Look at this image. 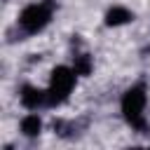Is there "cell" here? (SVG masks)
I'll return each mask as SVG.
<instances>
[{
    "label": "cell",
    "mask_w": 150,
    "mask_h": 150,
    "mask_svg": "<svg viewBox=\"0 0 150 150\" xmlns=\"http://www.w3.org/2000/svg\"><path fill=\"white\" fill-rule=\"evenodd\" d=\"M145 103H148V94H145V87L143 84H134V87H129L122 94V101H120L122 117L136 131H145L148 129V122H145Z\"/></svg>",
    "instance_id": "obj_1"
},
{
    "label": "cell",
    "mask_w": 150,
    "mask_h": 150,
    "mask_svg": "<svg viewBox=\"0 0 150 150\" xmlns=\"http://www.w3.org/2000/svg\"><path fill=\"white\" fill-rule=\"evenodd\" d=\"M75 68L68 66H56L49 77V89H47V105H61L68 101L73 87H75Z\"/></svg>",
    "instance_id": "obj_2"
},
{
    "label": "cell",
    "mask_w": 150,
    "mask_h": 150,
    "mask_svg": "<svg viewBox=\"0 0 150 150\" xmlns=\"http://www.w3.org/2000/svg\"><path fill=\"white\" fill-rule=\"evenodd\" d=\"M52 12H54V2L45 0V2H35L21 9L19 14V26L23 33H40L49 21H52Z\"/></svg>",
    "instance_id": "obj_3"
},
{
    "label": "cell",
    "mask_w": 150,
    "mask_h": 150,
    "mask_svg": "<svg viewBox=\"0 0 150 150\" xmlns=\"http://www.w3.org/2000/svg\"><path fill=\"white\" fill-rule=\"evenodd\" d=\"M19 98H21V105H23V108H28V110H38L40 105L47 103V91L33 87V84H23Z\"/></svg>",
    "instance_id": "obj_4"
},
{
    "label": "cell",
    "mask_w": 150,
    "mask_h": 150,
    "mask_svg": "<svg viewBox=\"0 0 150 150\" xmlns=\"http://www.w3.org/2000/svg\"><path fill=\"white\" fill-rule=\"evenodd\" d=\"M131 19H134V14H131L127 7H120V5H117V7H110V9L105 12V26H112V28H115V26H124V23H129Z\"/></svg>",
    "instance_id": "obj_5"
},
{
    "label": "cell",
    "mask_w": 150,
    "mask_h": 150,
    "mask_svg": "<svg viewBox=\"0 0 150 150\" xmlns=\"http://www.w3.org/2000/svg\"><path fill=\"white\" fill-rule=\"evenodd\" d=\"M40 131H42V120H40L35 112H30V115H26V117L21 120V134H23V136L35 138Z\"/></svg>",
    "instance_id": "obj_6"
},
{
    "label": "cell",
    "mask_w": 150,
    "mask_h": 150,
    "mask_svg": "<svg viewBox=\"0 0 150 150\" xmlns=\"http://www.w3.org/2000/svg\"><path fill=\"white\" fill-rule=\"evenodd\" d=\"M89 70H91V59L87 54L75 56V73L77 75H89Z\"/></svg>",
    "instance_id": "obj_7"
}]
</instances>
